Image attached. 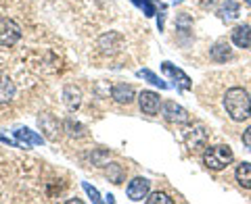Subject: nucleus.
<instances>
[{
	"label": "nucleus",
	"instance_id": "obj_1",
	"mask_svg": "<svg viewBox=\"0 0 251 204\" xmlns=\"http://www.w3.org/2000/svg\"><path fill=\"white\" fill-rule=\"evenodd\" d=\"M224 111L232 121H237V123L247 121L251 117V96L247 94V90L239 88V85L226 90V94H224Z\"/></svg>",
	"mask_w": 251,
	"mask_h": 204
},
{
	"label": "nucleus",
	"instance_id": "obj_2",
	"mask_svg": "<svg viewBox=\"0 0 251 204\" xmlns=\"http://www.w3.org/2000/svg\"><path fill=\"white\" fill-rule=\"evenodd\" d=\"M232 163H234V152L230 146L218 144V146L205 148V152H203V164L209 171H222L226 167H230Z\"/></svg>",
	"mask_w": 251,
	"mask_h": 204
},
{
	"label": "nucleus",
	"instance_id": "obj_3",
	"mask_svg": "<svg viewBox=\"0 0 251 204\" xmlns=\"http://www.w3.org/2000/svg\"><path fill=\"white\" fill-rule=\"evenodd\" d=\"M161 115L163 119L170 121V123H176V125H184V123H191V115L184 106H180L178 102L174 100H166L161 104Z\"/></svg>",
	"mask_w": 251,
	"mask_h": 204
},
{
	"label": "nucleus",
	"instance_id": "obj_4",
	"mask_svg": "<svg viewBox=\"0 0 251 204\" xmlns=\"http://www.w3.org/2000/svg\"><path fill=\"white\" fill-rule=\"evenodd\" d=\"M21 38V27L13 19H0V46H15Z\"/></svg>",
	"mask_w": 251,
	"mask_h": 204
},
{
	"label": "nucleus",
	"instance_id": "obj_5",
	"mask_svg": "<svg viewBox=\"0 0 251 204\" xmlns=\"http://www.w3.org/2000/svg\"><path fill=\"white\" fill-rule=\"evenodd\" d=\"M149 192H151V182H149L147 177H134L128 184V187H126V194H128V198L134 200V202L147 200Z\"/></svg>",
	"mask_w": 251,
	"mask_h": 204
},
{
	"label": "nucleus",
	"instance_id": "obj_6",
	"mask_svg": "<svg viewBox=\"0 0 251 204\" xmlns=\"http://www.w3.org/2000/svg\"><path fill=\"white\" fill-rule=\"evenodd\" d=\"M161 98L157 92H151V90H143L138 94V106L140 111H143L145 115H157L161 108Z\"/></svg>",
	"mask_w": 251,
	"mask_h": 204
},
{
	"label": "nucleus",
	"instance_id": "obj_7",
	"mask_svg": "<svg viewBox=\"0 0 251 204\" xmlns=\"http://www.w3.org/2000/svg\"><path fill=\"white\" fill-rule=\"evenodd\" d=\"M38 125H40V129L44 131V136L49 140H57L59 131L63 127L57 117H52V115H40V117H38Z\"/></svg>",
	"mask_w": 251,
	"mask_h": 204
},
{
	"label": "nucleus",
	"instance_id": "obj_8",
	"mask_svg": "<svg viewBox=\"0 0 251 204\" xmlns=\"http://www.w3.org/2000/svg\"><path fill=\"white\" fill-rule=\"evenodd\" d=\"M111 96L115 102H120V104H130V102L136 98V92L128 83H115L111 88Z\"/></svg>",
	"mask_w": 251,
	"mask_h": 204
},
{
	"label": "nucleus",
	"instance_id": "obj_9",
	"mask_svg": "<svg viewBox=\"0 0 251 204\" xmlns=\"http://www.w3.org/2000/svg\"><path fill=\"white\" fill-rule=\"evenodd\" d=\"M15 138H17V142L25 144V146H42L44 144V136L27 129V127H17L15 129Z\"/></svg>",
	"mask_w": 251,
	"mask_h": 204
},
{
	"label": "nucleus",
	"instance_id": "obj_10",
	"mask_svg": "<svg viewBox=\"0 0 251 204\" xmlns=\"http://www.w3.org/2000/svg\"><path fill=\"white\" fill-rule=\"evenodd\" d=\"M230 40L237 48H251V27L249 25H237L230 34Z\"/></svg>",
	"mask_w": 251,
	"mask_h": 204
},
{
	"label": "nucleus",
	"instance_id": "obj_11",
	"mask_svg": "<svg viewBox=\"0 0 251 204\" xmlns=\"http://www.w3.org/2000/svg\"><path fill=\"white\" fill-rule=\"evenodd\" d=\"M15 94H17L15 82L9 75L0 73V104H9V102L15 98Z\"/></svg>",
	"mask_w": 251,
	"mask_h": 204
},
{
	"label": "nucleus",
	"instance_id": "obj_12",
	"mask_svg": "<svg viewBox=\"0 0 251 204\" xmlns=\"http://www.w3.org/2000/svg\"><path fill=\"white\" fill-rule=\"evenodd\" d=\"M209 57H211V61H216V62H226V61L232 57L230 44L226 42V40H218V42L209 48Z\"/></svg>",
	"mask_w": 251,
	"mask_h": 204
},
{
	"label": "nucleus",
	"instance_id": "obj_13",
	"mask_svg": "<svg viewBox=\"0 0 251 204\" xmlns=\"http://www.w3.org/2000/svg\"><path fill=\"white\" fill-rule=\"evenodd\" d=\"M161 69H163V73H168L170 77H172V80H176L178 82V85H180V88H182V90H191V80H188V75L186 73H182V71H180V69H176L174 65H172V62H163V65H161Z\"/></svg>",
	"mask_w": 251,
	"mask_h": 204
},
{
	"label": "nucleus",
	"instance_id": "obj_14",
	"mask_svg": "<svg viewBox=\"0 0 251 204\" xmlns=\"http://www.w3.org/2000/svg\"><path fill=\"white\" fill-rule=\"evenodd\" d=\"M63 102L69 111H75L77 106L82 104V92L75 88V85H65L63 88Z\"/></svg>",
	"mask_w": 251,
	"mask_h": 204
},
{
	"label": "nucleus",
	"instance_id": "obj_15",
	"mask_svg": "<svg viewBox=\"0 0 251 204\" xmlns=\"http://www.w3.org/2000/svg\"><path fill=\"white\" fill-rule=\"evenodd\" d=\"M234 179L243 190H251V163H241L234 171Z\"/></svg>",
	"mask_w": 251,
	"mask_h": 204
},
{
	"label": "nucleus",
	"instance_id": "obj_16",
	"mask_svg": "<svg viewBox=\"0 0 251 204\" xmlns=\"http://www.w3.org/2000/svg\"><path fill=\"white\" fill-rule=\"evenodd\" d=\"M218 15H220V19H222V21H232V19H237V17H239V4L232 2V0H226V2L218 9Z\"/></svg>",
	"mask_w": 251,
	"mask_h": 204
},
{
	"label": "nucleus",
	"instance_id": "obj_17",
	"mask_svg": "<svg viewBox=\"0 0 251 204\" xmlns=\"http://www.w3.org/2000/svg\"><path fill=\"white\" fill-rule=\"evenodd\" d=\"M145 202H147V204H174V200H172L168 194H163V192H153V194H149Z\"/></svg>",
	"mask_w": 251,
	"mask_h": 204
},
{
	"label": "nucleus",
	"instance_id": "obj_18",
	"mask_svg": "<svg viewBox=\"0 0 251 204\" xmlns=\"http://www.w3.org/2000/svg\"><path fill=\"white\" fill-rule=\"evenodd\" d=\"M138 77H143V80H147L149 83H153V85H159L161 90H166V88H168V83H166V82H161L159 77H157L153 71H149V69H143V71H138Z\"/></svg>",
	"mask_w": 251,
	"mask_h": 204
},
{
	"label": "nucleus",
	"instance_id": "obj_19",
	"mask_svg": "<svg viewBox=\"0 0 251 204\" xmlns=\"http://www.w3.org/2000/svg\"><path fill=\"white\" fill-rule=\"evenodd\" d=\"M109 167V179H111L113 184H122V179H124V171H122V167L120 164H107Z\"/></svg>",
	"mask_w": 251,
	"mask_h": 204
},
{
	"label": "nucleus",
	"instance_id": "obj_20",
	"mask_svg": "<svg viewBox=\"0 0 251 204\" xmlns=\"http://www.w3.org/2000/svg\"><path fill=\"white\" fill-rule=\"evenodd\" d=\"M63 129L69 131V136H84V127L80 123H74L72 119H67L65 123H63Z\"/></svg>",
	"mask_w": 251,
	"mask_h": 204
},
{
	"label": "nucleus",
	"instance_id": "obj_21",
	"mask_svg": "<svg viewBox=\"0 0 251 204\" xmlns=\"http://www.w3.org/2000/svg\"><path fill=\"white\" fill-rule=\"evenodd\" d=\"M132 2H134L140 11H145L147 17H153V15H155V6L149 2V0H132Z\"/></svg>",
	"mask_w": 251,
	"mask_h": 204
},
{
	"label": "nucleus",
	"instance_id": "obj_22",
	"mask_svg": "<svg viewBox=\"0 0 251 204\" xmlns=\"http://www.w3.org/2000/svg\"><path fill=\"white\" fill-rule=\"evenodd\" d=\"M84 190H86V194H88L90 198H92V202H99V200H100V198H99V192L94 190L90 184H86V182H84Z\"/></svg>",
	"mask_w": 251,
	"mask_h": 204
},
{
	"label": "nucleus",
	"instance_id": "obj_23",
	"mask_svg": "<svg viewBox=\"0 0 251 204\" xmlns=\"http://www.w3.org/2000/svg\"><path fill=\"white\" fill-rule=\"evenodd\" d=\"M241 140H243V146H245L247 150H251V125H249L245 131H243V138Z\"/></svg>",
	"mask_w": 251,
	"mask_h": 204
},
{
	"label": "nucleus",
	"instance_id": "obj_24",
	"mask_svg": "<svg viewBox=\"0 0 251 204\" xmlns=\"http://www.w3.org/2000/svg\"><path fill=\"white\" fill-rule=\"evenodd\" d=\"M0 142L9 144V146H13V148H19V146H21V142H15V140H9V138H4V136H0Z\"/></svg>",
	"mask_w": 251,
	"mask_h": 204
}]
</instances>
